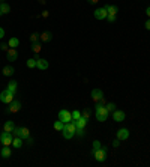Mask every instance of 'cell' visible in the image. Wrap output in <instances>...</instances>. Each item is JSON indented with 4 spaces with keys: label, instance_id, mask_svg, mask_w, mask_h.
<instances>
[{
    "label": "cell",
    "instance_id": "30",
    "mask_svg": "<svg viewBox=\"0 0 150 167\" xmlns=\"http://www.w3.org/2000/svg\"><path fill=\"white\" fill-rule=\"evenodd\" d=\"M27 68H30V69L36 68V59H35V57H33V59H29V60H27Z\"/></svg>",
    "mask_w": 150,
    "mask_h": 167
},
{
    "label": "cell",
    "instance_id": "10",
    "mask_svg": "<svg viewBox=\"0 0 150 167\" xmlns=\"http://www.w3.org/2000/svg\"><path fill=\"white\" fill-rule=\"evenodd\" d=\"M101 98H104V92L101 89H93L92 90V100L95 103H99V101H101Z\"/></svg>",
    "mask_w": 150,
    "mask_h": 167
},
{
    "label": "cell",
    "instance_id": "19",
    "mask_svg": "<svg viewBox=\"0 0 150 167\" xmlns=\"http://www.w3.org/2000/svg\"><path fill=\"white\" fill-rule=\"evenodd\" d=\"M0 154H2V157H3V158H9V157L12 155V151H11V148H9V146H3V149L0 151Z\"/></svg>",
    "mask_w": 150,
    "mask_h": 167
},
{
    "label": "cell",
    "instance_id": "22",
    "mask_svg": "<svg viewBox=\"0 0 150 167\" xmlns=\"http://www.w3.org/2000/svg\"><path fill=\"white\" fill-rule=\"evenodd\" d=\"M63 128H65V122H62L60 119L54 122V130H56V131H60V133H62V130H63Z\"/></svg>",
    "mask_w": 150,
    "mask_h": 167
},
{
    "label": "cell",
    "instance_id": "39",
    "mask_svg": "<svg viewBox=\"0 0 150 167\" xmlns=\"http://www.w3.org/2000/svg\"><path fill=\"white\" fill-rule=\"evenodd\" d=\"M48 15H50V12H48V11H44V12L41 14V17H44V18H48Z\"/></svg>",
    "mask_w": 150,
    "mask_h": 167
},
{
    "label": "cell",
    "instance_id": "15",
    "mask_svg": "<svg viewBox=\"0 0 150 167\" xmlns=\"http://www.w3.org/2000/svg\"><path fill=\"white\" fill-rule=\"evenodd\" d=\"M23 140H24V138H21V137H14V138H12V146H14L15 149H20V148L23 146Z\"/></svg>",
    "mask_w": 150,
    "mask_h": 167
},
{
    "label": "cell",
    "instance_id": "2",
    "mask_svg": "<svg viewBox=\"0 0 150 167\" xmlns=\"http://www.w3.org/2000/svg\"><path fill=\"white\" fill-rule=\"evenodd\" d=\"M93 155H95V160H96L98 163H104V161L107 160V157H108V148H107V146H102L101 149L95 151Z\"/></svg>",
    "mask_w": 150,
    "mask_h": 167
},
{
    "label": "cell",
    "instance_id": "36",
    "mask_svg": "<svg viewBox=\"0 0 150 167\" xmlns=\"http://www.w3.org/2000/svg\"><path fill=\"white\" fill-rule=\"evenodd\" d=\"M105 20H108L110 23H114V21H116V15H107Z\"/></svg>",
    "mask_w": 150,
    "mask_h": 167
},
{
    "label": "cell",
    "instance_id": "13",
    "mask_svg": "<svg viewBox=\"0 0 150 167\" xmlns=\"http://www.w3.org/2000/svg\"><path fill=\"white\" fill-rule=\"evenodd\" d=\"M9 12H11V6L8 3H2V5H0V17L8 15Z\"/></svg>",
    "mask_w": 150,
    "mask_h": 167
},
{
    "label": "cell",
    "instance_id": "26",
    "mask_svg": "<svg viewBox=\"0 0 150 167\" xmlns=\"http://www.w3.org/2000/svg\"><path fill=\"white\" fill-rule=\"evenodd\" d=\"M39 39H41V35L38 32H35V33L30 35V42H39Z\"/></svg>",
    "mask_w": 150,
    "mask_h": 167
},
{
    "label": "cell",
    "instance_id": "27",
    "mask_svg": "<svg viewBox=\"0 0 150 167\" xmlns=\"http://www.w3.org/2000/svg\"><path fill=\"white\" fill-rule=\"evenodd\" d=\"M27 137H30V131L27 128H23L21 127V138H27Z\"/></svg>",
    "mask_w": 150,
    "mask_h": 167
},
{
    "label": "cell",
    "instance_id": "35",
    "mask_svg": "<svg viewBox=\"0 0 150 167\" xmlns=\"http://www.w3.org/2000/svg\"><path fill=\"white\" fill-rule=\"evenodd\" d=\"M0 48H2V51H5V53H6V51H8V50L11 48V47H9V44H6V42H3L2 45H0Z\"/></svg>",
    "mask_w": 150,
    "mask_h": 167
},
{
    "label": "cell",
    "instance_id": "8",
    "mask_svg": "<svg viewBox=\"0 0 150 167\" xmlns=\"http://www.w3.org/2000/svg\"><path fill=\"white\" fill-rule=\"evenodd\" d=\"M18 59V51H17V48H9L8 51H6V60L8 62H15Z\"/></svg>",
    "mask_w": 150,
    "mask_h": 167
},
{
    "label": "cell",
    "instance_id": "32",
    "mask_svg": "<svg viewBox=\"0 0 150 167\" xmlns=\"http://www.w3.org/2000/svg\"><path fill=\"white\" fill-rule=\"evenodd\" d=\"M105 108L111 113V111H114V110H116V104H114V103H108V104H105Z\"/></svg>",
    "mask_w": 150,
    "mask_h": 167
},
{
    "label": "cell",
    "instance_id": "9",
    "mask_svg": "<svg viewBox=\"0 0 150 167\" xmlns=\"http://www.w3.org/2000/svg\"><path fill=\"white\" fill-rule=\"evenodd\" d=\"M107 15H108V12H107L105 6H104V8H98V9L95 11V18H96V20H105Z\"/></svg>",
    "mask_w": 150,
    "mask_h": 167
},
{
    "label": "cell",
    "instance_id": "37",
    "mask_svg": "<svg viewBox=\"0 0 150 167\" xmlns=\"http://www.w3.org/2000/svg\"><path fill=\"white\" fill-rule=\"evenodd\" d=\"M120 146V140L119 138H116L114 141H113V148H119Z\"/></svg>",
    "mask_w": 150,
    "mask_h": 167
},
{
    "label": "cell",
    "instance_id": "1",
    "mask_svg": "<svg viewBox=\"0 0 150 167\" xmlns=\"http://www.w3.org/2000/svg\"><path fill=\"white\" fill-rule=\"evenodd\" d=\"M96 111H95V116H96V119L99 122H105L107 119H108V116H110V111L105 108V105H101V104H98L96 103Z\"/></svg>",
    "mask_w": 150,
    "mask_h": 167
},
{
    "label": "cell",
    "instance_id": "25",
    "mask_svg": "<svg viewBox=\"0 0 150 167\" xmlns=\"http://www.w3.org/2000/svg\"><path fill=\"white\" fill-rule=\"evenodd\" d=\"M101 148H102L101 141H99V140H95V141H93V148H92V154H93L95 151H98V149H101Z\"/></svg>",
    "mask_w": 150,
    "mask_h": 167
},
{
    "label": "cell",
    "instance_id": "12",
    "mask_svg": "<svg viewBox=\"0 0 150 167\" xmlns=\"http://www.w3.org/2000/svg\"><path fill=\"white\" fill-rule=\"evenodd\" d=\"M128 137H129V130H128V128H120V130L117 131V137H116V138H119V140L122 141V140H126Z\"/></svg>",
    "mask_w": 150,
    "mask_h": 167
},
{
    "label": "cell",
    "instance_id": "47",
    "mask_svg": "<svg viewBox=\"0 0 150 167\" xmlns=\"http://www.w3.org/2000/svg\"><path fill=\"white\" fill-rule=\"evenodd\" d=\"M0 5H2V3H0Z\"/></svg>",
    "mask_w": 150,
    "mask_h": 167
},
{
    "label": "cell",
    "instance_id": "33",
    "mask_svg": "<svg viewBox=\"0 0 150 167\" xmlns=\"http://www.w3.org/2000/svg\"><path fill=\"white\" fill-rule=\"evenodd\" d=\"M12 134H14L15 137H21V127H15L14 131H12Z\"/></svg>",
    "mask_w": 150,
    "mask_h": 167
},
{
    "label": "cell",
    "instance_id": "34",
    "mask_svg": "<svg viewBox=\"0 0 150 167\" xmlns=\"http://www.w3.org/2000/svg\"><path fill=\"white\" fill-rule=\"evenodd\" d=\"M90 114H92V111H90L89 108H87V110H84V111L81 113V116H83V117H86V119H87V121H89V117H90Z\"/></svg>",
    "mask_w": 150,
    "mask_h": 167
},
{
    "label": "cell",
    "instance_id": "46",
    "mask_svg": "<svg viewBox=\"0 0 150 167\" xmlns=\"http://www.w3.org/2000/svg\"><path fill=\"white\" fill-rule=\"evenodd\" d=\"M0 157H2V154H0Z\"/></svg>",
    "mask_w": 150,
    "mask_h": 167
},
{
    "label": "cell",
    "instance_id": "18",
    "mask_svg": "<svg viewBox=\"0 0 150 167\" xmlns=\"http://www.w3.org/2000/svg\"><path fill=\"white\" fill-rule=\"evenodd\" d=\"M14 73H15V69H14V66H11V65H8V66L3 68V75H6V77H11Z\"/></svg>",
    "mask_w": 150,
    "mask_h": 167
},
{
    "label": "cell",
    "instance_id": "28",
    "mask_svg": "<svg viewBox=\"0 0 150 167\" xmlns=\"http://www.w3.org/2000/svg\"><path fill=\"white\" fill-rule=\"evenodd\" d=\"M32 50L35 51V53H39L42 48H41V44L39 42H32Z\"/></svg>",
    "mask_w": 150,
    "mask_h": 167
},
{
    "label": "cell",
    "instance_id": "21",
    "mask_svg": "<svg viewBox=\"0 0 150 167\" xmlns=\"http://www.w3.org/2000/svg\"><path fill=\"white\" fill-rule=\"evenodd\" d=\"M8 44H9L11 48H17V47L20 45V39H18V38H11V39L8 41Z\"/></svg>",
    "mask_w": 150,
    "mask_h": 167
},
{
    "label": "cell",
    "instance_id": "5",
    "mask_svg": "<svg viewBox=\"0 0 150 167\" xmlns=\"http://www.w3.org/2000/svg\"><path fill=\"white\" fill-rule=\"evenodd\" d=\"M59 119H60L62 122L68 124V122H71V121H72V114H71V111H69V110L63 108V110H60V111H59Z\"/></svg>",
    "mask_w": 150,
    "mask_h": 167
},
{
    "label": "cell",
    "instance_id": "44",
    "mask_svg": "<svg viewBox=\"0 0 150 167\" xmlns=\"http://www.w3.org/2000/svg\"><path fill=\"white\" fill-rule=\"evenodd\" d=\"M99 0H89V3H98Z\"/></svg>",
    "mask_w": 150,
    "mask_h": 167
},
{
    "label": "cell",
    "instance_id": "45",
    "mask_svg": "<svg viewBox=\"0 0 150 167\" xmlns=\"http://www.w3.org/2000/svg\"><path fill=\"white\" fill-rule=\"evenodd\" d=\"M0 3H5V0H0Z\"/></svg>",
    "mask_w": 150,
    "mask_h": 167
},
{
    "label": "cell",
    "instance_id": "43",
    "mask_svg": "<svg viewBox=\"0 0 150 167\" xmlns=\"http://www.w3.org/2000/svg\"><path fill=\"white\" fill-rule=\"evenodd\" d=\"M146 14H147V17H150V6L146 9Z\"/></svg>",
    "mask_w": 150,
    "mask_h": 167
},
{
    "label": "cell",
    "instance_id": "41",
    "mask_svg": "<svg viewBox=\"0 0 150 167\" xmlns=\"http://www.w3.org/2000/svg\"><path fill=\"white\" fill-rule=\"evenodd\" d=\"M98 104H101V105H105V104H107V101H105V98H101V101H99Z\"/></svg>",
    "mask_w": 150,
    "mask_h": 167
},
{
    "label": "cell",
    "instance_id": "42",
    "mask_svg": "<svg viewBox=\"0 0 150 167\" xmlns=\"http://www.w3.org/2000/svg\"><path fill=\"white\" fill-rule=\"evenodd\" d=\"M26 140H27V143H29V145H33V138H32V137H27Z\"/></svg>",
    "mask_w": 150,
    "mask_h": 167
},
{
    "label": "cell",
    "instance_id": "29",
    "mask_svg": "<svg viewBox=\"0 0 150 167\" xmlns=\"http://www.w3.org/2000/svg\"><path fill=\"white\" fill-rule=\"evenodd\" d=\"M62 134H63V137H65L66 140H71V138H72V137L75 136L74 133H69L68 130H63V131H62Z\"/></svg>",
    "mask_w": 150,
    "mask_h": 167
},
{
    "label": "cell",
    "instance_id": "11",
    "mask_svg": "<svg viewBox=\"0 0 150 167\" xmlns=\"http://www.w3.org/2000/svg\"><path fill=\"white\" fill-rule=\"evenodd\" d=\"M125 117H126L125 111H122V110H114V111H113V119H114L116 122H123Z\"/></svg>",
    "mask_w": 150,
    "mask_h": 167
},
{
    "label": "cell",
    "instance_id": "23",
    "mask_svg": "<svg viewBox=\"0 0 150 167\" xmlns=\"http://www.w3.org/2000/svg\"><path fill=\"white\" fill-rule=\"evenodd\" d=\"M6 89H9L11 92H14V93H15V92H17V89H18V86H17V81H14V80H12V81H9Z\"/></svg>",
    "mask_w": 150,
    "mask_h": 167
},
{
    "label": "cell",
    "instance_id": "17",
    "mask_svg": "<svg viewBox=\"0 0 150 167\" xmlns=\"http://www.w3.org/2000/svg\"><path fill=\"white\" fill-rule=\"evenodd\" d=\"M74 122H75V125H77V128H86V125H87V119L81 116L78 121H74Z\"/></svg>",
    "mask_w": 150,
    "mask_h": 167
},
{
    "label": "cell",
    "instance_id": "31",
    "mask_svg": "<svg viewBox=\"0 0 150 167\" xmlns=\"http://www.w3.org/2000/svg\"><path fill=\"white\" fill-rule=\"evenodd\" d=\"M75 134H77L78 137H84V134H86V128H77V130H75Z\"/></svg>",
    "mask_w": 150,
    "mask_h": 167
},
{
    "label": "cell",
    "instance_id": "14",
    "mask_svg": "<svg viewBox=\"0 0 150 167\" xmlns=\"http://www.w3.org/2000/svg\"><path fill=\"white\" fill-rule=\"evenodd\" d=\"M105 9H107L108 15H117V12H119V8L114 5H105Z\"/></svg>",
    "mask_w": 150,
    "mask_h": 167
},
{
    "label": "cell",
    "instance_id": "40",
    "mask_svg": "<svg viewBox=\"0 0 150 167\" xmlns=\"http://www.w3.org/2000/svg\"><path fill=\"white\" fill-rule=\"evenodd\" d=\"M5 36V30H3V27H0V39H2Z\"/></svg>",
    "mask_w": 150,
    "mask_h": 167
},
{
    "label": "cell",
    "instance_id": "6",
    "mask_svg": "<svg viewBox=\"0 0 150 167\" xmlns=\"http://www.w3.org/2000/svg\"><path fill=\"white\" fill-rule=\"evenodd\" d=\"M35 59H36V68L38 69H41V71H45V69H48V60L47 59H41L39 56H35Z\"/></svg>",
    "mask_w": 150,
    "mask_h": 167
},
{
    "label": "cell",
    "instance_id": "20",
    "mask_svg": "<svg viewBox=\"0 0 150 167\" xmlns=\"http://www.w3.org/2000/svg\"><path fill=\"white\" fill-rule=\"evenodd\" d=\"M14 128H15V124H14L12 121H8V122L3 125V131H8V133H12Z\"/></svg>",
    "mask_w": 150,
    "mask_h": 167
},
{
    "label": "cell",
    "instance_id": "16",
    "mask_svg": "<svg viewBox=\"0 0 150 167\" xmlns=\"http://www.w3.org/2000/svg\"><path fill=\"white\" fill-rule=\"evenodd\" d=\"M51 39H53V33H51V32H42V33H41V41L50 42Z\"/></svg>",
    "mask_w": 150,
    "mask_h": 167
},
{
    "label": "cell",
    "instance_id": "4",
    "mask_svg": "<svg viewBox=\"0 0 150 167\" xmlns=\"http://www.w3.org/2000/svg\"><path fill=\"white\" fill-rule=\"evenodd\" d=\"M12 138H14V134L12 133L3 131L2 134H0V141H2L3 146H12Z\"/></svg>",
    "mask_w": 150,
    "mask_h": 167
},
{
    "label": "cell",
    "instance_id": "24",
    "mask_svg": "<svg viewBox=\"0 0 150 167\" xmlns=\"http://www.w3.org/2000/svg\"><path fill=\"white\" fill-rule=\"evenodd\" d=\"M71 114H72V121H78V119L81 117V111H78V110L71 111Z\"/></svg>",
    "mask_w": 150,
    "mask_h": 167
},
{
    "label": "cell",
    "instance_id": "38",
    "mask_svg": "<svg viewBox=\"0 0 150 167\" xmlns=\"http://www.w3.org/2000/svg\"><path fill=\"white\" fill-rule=\"evenodd\" d=\"M144 27H146V30H150V18L146 21V24H144Z\"/></svg>",
    "mask_w": 150,
    "mask_h": 167
},
{
    "label": "cell",
    "instance_id": "3",
    "mask_svg": "<svg viewBox=\"0 0 150 167\" xmlns=\"http://www.w3.org/2000/svg\"><path fill=\"white\" fill-rule=\"evenodd\" d=\"M14 100H15V93L11 92L9 89H5L2 93H0V101L5 103V104H11Z\"/></svg>",
    "mask_w": 150,
    "mask_h": 167
},
{
    "label": "cell",
    "instance_id": "7",
    "mask_svg": "<svg viewBox=\"0 0 150 167\" xmlns=\"http://www.w3.org/2000/svg\"><path fill=\"white\" fill-rule=\"evenodd\" d=\"M21 110V103L18 101V100H14L11 104H9V108L6 110L8 113H18Z\"/></svg>",
    "mask_w": 150,
    "mask_h": 167
}]
</instances>
